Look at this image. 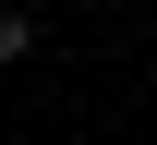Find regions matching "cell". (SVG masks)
I'll use <instances>...</instances> for the list:
<instances>
[{"label":"cell","instance_id":"1","mask_svg":"<svg viewBox=\"0 0 157 145\" xmlns=\"http://www.w3.org/2000/svg\"><path fill=\"white\" fill-rule=\"evenodd\" d=\"M0 61H36V12H12V0H0Z\"/></svg>","mask_w":157,"mask_h":145}]
</instances>
